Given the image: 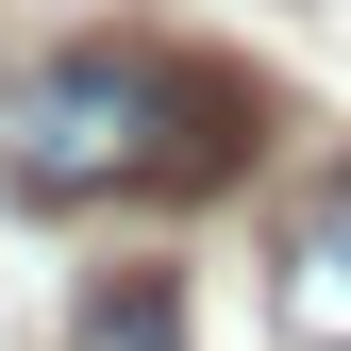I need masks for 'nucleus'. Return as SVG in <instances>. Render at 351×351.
<instances>
[{
	"mask_svg": "<svg viewBox=\"0 0 351 351\" xmlns=\"http://www.w3.org/2000/svg\"><path fill=\"white\" fill-rule=\"evenodd\" d=\"M251 151H268V84L217 51H151V34L51 51L0 101V184L17 201H217Z\"/></svg>",
	"mask_w": 351,
	"mask_h": 351,
	"instance_id": "obj_1",
	"label": "nucleus"
},
{
	"mask_svg": "<svg viewBox=\"0 0 351 351\" xmlns=\"http://www.w3.org/2000/svg\"><path fill=\"white\" fill-rule=\"evenodd\" d=\"M268 318H285V351H351V167H318V184L285 201V234H268Z\"/></svg>",
	"mask_w": 351,
	"mask_h": 351,
	"instance_id": "obj_2",
	"label": "nucleus"
}]
</instances>
